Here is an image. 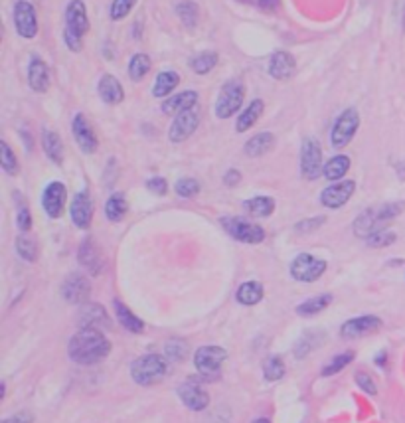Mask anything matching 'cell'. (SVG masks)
<instances>
[{"label":"cell","instance_id":"1","mask_svg":"<svg viewBox=\"0 0 405 423\" xmlns=\"http://www.w3.org/2000/svg\"><path fill=\"white\" fill-rule=\"evenodd\" d=\"M109 352H111V343L99 329H80L71 336L70 346H68L70 358L81 366H91L101 362Z\"/></svg>","mask_w":405,"mask_h":423},{"label":"cell","instance_id":"2","mask_svg":"<svg viewBox=\"0 0 405 423\" xmlns=\"http://www.w3.org/2000/svg\"><path fill=\"white\" fill-rule=\"evenodd\" d=\"M405 210V202H388L382 206L370 208L366 212H362L356 222H354V234L358 238H370L371 234L383 229L388 222H392Z\"/></svg>","mask_w":405,"mask_h":423},{"label":"cell","instance_id":"3","mask_svg":"<svg viewBox=\"0 0 405 423\" xmlns=\"http://www.w3.org/2000/svg\"><path fill=\"white\" fill-rule=\"evenodd\" d=\"M166 360L159 354H147L131 364V376L139 386H154L166 376Z\"/></svg>","mask_w":405,"mask_h":423},{"label":"cell","instance_id":"4","mask_svg":"<svg viewBox=\"0 0 405 423\" xmlns=\"http://www.w3.org/2000/svg\"><path fill=\"white\" fill-rule=\"evenodd\" d=\"M243 99H245V85L240 80L228 81L221 87L220 97L216 101V115L218 119H230L242 109Z\"/></svg>","mask_w":405,"mask_h":423},{"label":"cell","instance_id":"5","mask_svg":"<svg viewBox=\"0 0 405 423\" xmlns=\"http://www.w3.org/2000/svg\"><path fill=\"white\" fill-rule=\"evenodd\" d=\"M223 229L232 236L233 240L242 241V243H261V241L265 240V229L261 228V226H257L253 222H247V220H243V217H221L220 220Z\"/></svg>","mask_w":405,"mask_h":423},{"label":"cell","instance_id":"6","mask_svg":"<svg viewBox=\"0 0 405 423\" xmlns=\"http://www.w3.org/2000/svg\"><path fill=\"white\" fill-rule=\"evenodd\" d=\"M326 271V261L318 259L311 253H301L293 259L290 264V275L295 281L301 283H314L316 279H321Z\"/></svg>","mask_w":405,"mask_h":423},{"label":"cell","instance_id":"7","mask_svg":"<svg viewBox=\"0 0 405 423\" xmlns=\"http://www.w3.org/2000/svg\"><path fill=\"white\" fill-rule=\"evenodd\" d=\"M360 127V115L356 109H346L342 111L340 117L336 119L334 127H332V133H330V145L334 149H344L348 143L354 138L356 131Z\"/></svg>","mask_w":405,"mask_h":423},{"label":"cell","instance_id":"8","mask_svg":"<svg viewBox=\"0 0 405 423\" xmlns=\"http://www.w3.org/2000/svg\"><path fill=\"white\" fill-rule=\"evenodd\" d=\"M323 149L316 138L307 137L301 149V174L307 180H316L323 174Z\"/></svg>","mask_w":405,"mask_h":423},{"label":"cell","instance_id":"9","mask_svg":"<svg viewBox=\"0 0 405 423\" xmlns=\"http://www.w3.org/2000/svg\"><path fill=\"white\" fill-rule=\"evenodd\" d=\"M226 360H228V352L221 346H202L194 354V366L200 374L209 376V374H216Z\"/></svg>","mask_w":405,"mask_h":423},{"label":"cell","instance_id":"10","mask_svg":"<svg viewBox=\"0 0 405 423\" xmlns=\"http://www.w3.org/2000/svg\"><path fill=\"white\" fill-rule=\"evenodd\" d=\"M198 125H200V111H198V107L186 109V111L174 117L170 131H168V137H170L172 143H184L186 138L194 135Z\"/></svg>","mask_w":405,"mask_h":423},{"label":"cell","instance_id":"11","mask_svg":"<svg viewBox=\"0 0 405 423\" xmlns=\"http://www.w3.org/2000/svg\"><path fill=\"white\" fill-rule=\"evenodd\" d=\"M14 26L16 32L30 40L38 34V16H36V8L28 2V0H18L14 4Z\"/></svg>","mask_w":405,"mask_h":423},{"label":"cell","instance_id":"12","mask_svg":"<svg viewBox=\"0 0 405 423\" xmlns=\"http://www.w3.org/2000/svg\"><path fill=\"white\" fill-rule=\"evenodd\" d=\"M89 30V18H87V8L81 0H71L66 8V30L68 34L83 36Z\"/></svg>","mask_w":405,"mask_h":423},{"label":"cell","instance_id":"13","mask_svg":"<svg viewBox=\"0 0 405 423\" xmlns=\"http://www.w3.org/2000/svg\"><path fill=\"white\" fill-rule=\"evenodd\" d=\"M354 190H356L354 180H340V182H334L332 186L324 188L323 194H321V202H323V206L330 208V210H338L352 198Z\"/></svg>","mask_w":405,"mask_h":423},{"label":"cell","instance_id":"14","mask_svg":"<svg viewBox=\"0 0 405 423\" xmlns=\"http://www.w3.org/2000/svg\"><path fill=\"white\" fill-rule=\"evenodd\" d=\"M91 293V285H89V279L81 273H71L64 285H61V295L64 299L71 303V305H81L89 299Z\"/></svg>","mask_w":405,"mask_h":423},{"label":"cell","instance_id":"15","mask_svg":"<svg viewBox=\"0 0 405 423\" xmlns=\"http://www.w3.org/2000/svg\"><path fill=\"white\" fill-rule=\"evenodd\" d=\"M66 198H68V190L61 182H52L47 184L44 194H42V206L44 212L52 220H58L64 214V208H66Z\"/></svg>","mask_w":405,"mask_h":423},{"label":"cell","instance_id":"16","mask_svg":"<svg viewBox=\"0 0 405 423\" xmlns=\"http://www.w3.org/2000/svg\"><path fill=\"white\" fill-rule=\"evenodd\" d=\"M380 329H382V319L374 317V315H366V317H356V319L344 322L340 329V334H342V338H362Z\"/></svg>","mask_w":405,"mask_h":423},{"label":"cell","instance_id":"17","mask_svg":"<svg viewBox=\"0 0 405 423\" xmlns=\"http://www.w3.org/2000/svg\"><path fill=\"white\" fill-rule=\"evenodd\" d=\"M71 131H73V138H75L78 147H80L85 155H91V152L97 150V145H99V143H97V137H95V133H93L89 121L85 119V115L78 113L73 117Z\"/></svg>","mask_w":405,"mask_h":423},{"label":"cell","instance_id":"18","mask_svg":"<svg viewBox=\"0 0 405 423\" xmlns=\"http://www.w3.org/2000/svg\"><path fill=\"white\" fill-rule=\"evenodd\" d=\"M178 398L182 400L188 410L192 412H202L206 410L209 403V396L206 389H202L194 382H186L182 386H178Z\"/></svg>","mask_w":405,"mask_h":423},{"label":"cell","instance_id":"19","mask_svg":"<svg viewBox=\"0 0 405 423\" xmlns=\"http://www.w3.org/2000/svg\"><path fill=\"white\" fill-rule=\"evenodd\" d=\"M70 212L75 228H89L93 220V202L91 198H89V192H85V190H83V192H78L75 198H73V202H71Z\"/></svg>","mask_w":405,"mask_h":423},{"label":"cell","instance_id":"20","mask_svg":"<svg viewBox=\"0 0 405 423\" xmlns=\"http://www.w3.org/2000/svg\"><path fill=\"white\" fill-rule=\"evenodd\" d=\"M78 259H80V264L83 265V267H85L91 275L101 273V269H103L105 265L101 250L97 248V243H95L91 238H85V240L81 241Z\"/></svg>","mask_w":405,"mask_h":423},{"label":"cell","instance_id":"21","mask_svg":"<svg viewBox=\"0 0 405 423\" xmlns=\"http://www.w3.org/2000/svg\"><path fill=\"white\" fill-rule=\"evenodd\" d=\"M297 62L289 52H275L269 62V76L277 81H287L295 76Z\"/></svg>","mask_w":405,"mask_h":423},{"label":"cell","instance_id":"22","mask_svg":"<svg viewBox=\"0 0 405 423\" xmlns=\"http://www.w3.org/2000/svg\"><path fill=\"white\" fill-rule=\"evenodd\" d=\"M28 83L36 93H46L50 87V71L44 59L32 57L30 68H28Z\"/></svg>","mask_w":405,"mask_h":423},{"label":"cell","instance_id":"23","mask_svg":"<svg viewBox=\"0 0 405 423\" xmlns=\"http://www.w3.org/2000/svg\"><path fill=\"white\" fill-rule=\"evenodd\" d=\"M97 92L101 95L105 103L109 105H117L121 103L125 99V92H123V85L119 83L115 76H109L105 73L103 78L99 80V85H97Z\"/></svg>","mask_w":405,"mask_h":423},{"label":"cell","instance_id":"24","mask_svg":"<svg viewBox=\"0 0 405 423\" xmlns=\"http://www.w3.org/2000/svg\"><path fill=\"white\" fill-rule=\"evenodd\" d=\"M198 103V93L196 92H182L170 95L164 103H162V111L166 115H178L186 111V109H192Z\"/></svg>","mask_w":405,"mask_h":423},{"label":"cell","instance_id":"25","mask_svg":"<svg viewBox=\"0 0 405 423\" xmlns=\"http://www.w3.org/2000/svg\"><path fill=\"white\" fill-rule=\"evenodd\" d=\"M42 147L44 152L47 155V159L52 160L54 164H61L64 162V145H61V138L56 131L52 129H44L42 131Z\"/></svg>","mask_w":405,"mask_h":423},{"label":"cell","instance_id":"26","mask_svg":"<svg viewBox=\"0 0 405 423\" xmlns=\"http://www.w3.org/2000/svg\"><path fill=\"white\" fill-rule=\"evenodd\" d=\"M113 309H115L117 320H119V322H121V327H125L128 332L140 334V332L145 331V322H142L137 315H133V310L128 309L127 305H123L119 299L113 301Z\"/></svg>","mask_w":405,"mask_h":423},{"label":"cell","instance_id":"27","mask_svg":"<svg viewBox=\"0 0 405 423\" xmlns=\"http://www.w3.org/2000/svg\"><path fill=\"white\" fill-rule=\"evenodd\" d=\"M273 147H275V137H273V133H259V135H255L253 138H249V141L245 143L243 150H245L247 157L257 159V157L267 155Z\"/></svg>","mask_w":405,"mask_h":423},{"label":"cell","instance_id":"28","mask_svg":"<svg viewBox=\"0 0 405 423\" xmlns=\"http://www.w3.org/2000/svg\"><path fill=\"white\" fill-rule=\"evenodd\" d=\"M80 324L81 329H99V327L109 324V317L101 305H87L81 310Z\"/></svg>","mask_w":405,"mask_h":423},{"label":"cell","instance_id":"29","mask_svg":"<svg viewBox=\"0 0 405 423\" xmlns=\"http://www.w3.org/2000/svg\"><path fill=\"white\" fill-rule=\"evenodd\" d=\"M263 109H265V103L261 101V99H255L249 103V107L243 111L240 117H237V123H235V131L237 133H245V131H249L251 127L259 121V117L263 115Z\"/></svg>","mask_w":405,"mask_h":423},{"label":"cell","instance_id":"30","mask_svg":"<svg viewBox=\"0 0 405 423\" xmlns=\"http://www.w3.org/2000/svg\"><path fill=\"white\" fill-rule=\"evenodd\" d=\"M245 210L255 217H269L275 212V200L271 196H255L245 200Z\"/></svg>","mask_w":405,"mask_h":423},{"label":"cell","instance_id":"31","mask_svg":"<svg viewBox=\"0 0 405 423\" xmlns=\"http://www.w3.org/2000/svg\"><path fill=\"white\" fill-rule=\"evenodd\" d=\"M348 171H350V157H346V155H338V157H332V159L324 164L323 174L330 182H336V180L344 178Z\"/></svg>","mask_w":405,"mask_h":423},{"label":"cell","instance_id":"32","mask_svg":"<svg viewBox=\"0 0 405 423\" xmlns=\"http://www.w3.org/2000/svg\"><path fill=\"white\" fill-rule=\"evenodd\" d=\"M235 299L245 305V307H251V305H257L261 299H263V285L259 281H247L243 283L237 293H235Z\"/></svg>","mask_w":405,"mask_h":423},{"label":"cell","instance_id":"33","mask_svg":"<svg viewBox=\"0 0 405 423\" xmlns=\"http://www.w3.org/2000/svg\"><path fill=\"white\" fill-rule=\"evenodd\" d=\"M178 83H180V76L176 71H162L152 85V95L154 97H166L178 87Z\"/></svg>","mask_w":405,"mask_h":423},{"label":"cell","instance_id":"34","mask_svg":"<svg viewBox=\"0 0 405 423\" xmlns=\"http://www.w3.org/2000/svg\"><path fill=\"white\" fill-rule=\"evenodd\" d=\"M332 305V295H328V293H323V295H316V297L309 299V301H304L302 305L297 307V313L301 315V317H314V315H318V313H323L326 307H330Z\"/></svg>","mask_w":405,"mask_h":423},{"label":"cell","instance_id":"35","mask_svg":"<svg viewBox=\"0 0 405 423\" xmlns=\"http://www.w3.org/2000/svg\"><path fill=\"white\" fill-rule=\"evenodd\" d=\"M176 14H178V18L182 20L186 28H190V30H194L198 26V20H200V8H198V4L194 0H182V2H178V6H176Z\"/></svg>","mask_w":405,"mask_h":423},{"label":"cell","instance_id":"36","mask_svg":"<svg viewBox=\"0 0 405 423\" xmlns=\"http://www.w3.org/2000/svg\"><path fill=\"white\" fill-rule=\"evenodd\" d=\"M127 214V200H125V194L121 192H115V194L109 196L107 204H105V216L111 222H121L123 216Z\"/></svg>","mask_w":405,"mask_h":423},{"label":"cell","instance_id":"37","mask_svg":"<svg viewBox=\"0 0 405 423\" xmlns=\"http://www.w3.org/2000/svg\"><path fill=\"white\" fill-rule=\"evenodd\" d=\"M152 68L151 57L147 54H135L128 62V76L133 81H140Z\"/></svg>","mask_w":405,"mask_h":423},{"label":"cell","instance_id":"38","mask_svg":"<svg viewBox=\"0 0 405 423\" xmlns=\"http://www.w3.org/2000/svg\"><path fill=\"white\" fill-rule=\"evenodd\" d=\"M16 252L18 255L22 257L24 261H30V264H34L36 259H38V241L34 238H30V236H20L18 240H16Z\"/></svg>","mask_w":405,"mask_h":423},{"label":"cell","instance_id":"39","mask_svg":"<svg viewBox=\"0 0 405 423\" xmlns=\"http://www.w3.org/2000/svg\"><path fill=\"white\" fill-rule=\"evenodd\" d=\"M218 66V54L216 52H202L192 59V69L198 76H206Z\"/></svg>","mask_w":405,"mask_h":423},{"label":"cell","instance_id":"40","mask_svg":"<svg viewBox=\"0 0 405 423\" xmlns=\"http://www.w3.org/2000/svg\"><path fill=\"white\" fill-rule=\"evenodd\" d=\"M0 164H2V171L6 172V174H18L20 172V166H18V160H16V155L12 152V149L8 147V143L6 141H2L0 143Z\"/></svg>","mask_w":405,"mask_h":423},{"label":"cell","instance_id":"41","mask_svg":"<svg viewBox=\"0 0 405 423\" xmlns=\"http://www.w3.org/2000/svg\"><path fill=\"white\" fill-rule=\"evenodd\" d=\"M318 338H323V332H304L301 336V340L297 343V346H295V356L297 358H304V356L309 354V352H313L314 348L318 346Z\"/></svg>","mask_w":405,"mask_h":423},{"label":"cell","instance_id":"42","mask_svg":"<svg viewBox=\"0 0 405 423\" xmlns=\"http://www.w3.org/2000/svg\"><path fill=\"white\" fill-rule=\"evenodd\" d=\"M263 374H265V380L269 382H277L281 378L285 376V362L281 356H271L267 358L265 364H263Z\"/></svg>","mask_w":405,"mask_h":423},{"label":"cell","instance_id":"43","mask_svg":"<svg viewBox=\"0 0 405 423\" xmlns=\"http://www.w3.org/2000/svg\"><path fill=\"white\" fill-rule=\"evenodd\" d=\"M352 360H354V352H352V350H350V352H342V354L334 356V358L323 368V376L324 378L334 376V374H338L340 370H344Z\"/></svg>","mask_w":405,"mask_h":423},{"label":"cell","instance_id":"44","mask_svg":"<svg viewBox=\"0 0 405 423\" xmlns=\"http://www.w3.org/2000/svg\"><path fill=\"white\" fill-rule=\"evenodd\" d=\"M135 4H137V0H113V4H111V10H109V16H111V20H123V18H127L131 10L135 8Z\"/></svg>","mask_w":405,"mask_h":423},{"label":"cell","instance_id":"45","mask_svg":"<svg viewBox=\"0 0 405 423\" xmlns=\"http://www.w3.org/2000/svg\"><path fill=\"white\" fill-rule=\"evenodd\" d=\"M395 240H397V236H395L394 231H390V229L385 228L376 231V234H371L370 238H366L370 248H388V245L395 243Z\"/></svg>","mask_w":405,"mask_h":423},{"label":"cell","instance_id":"46","mask_svg":"<svg viewBox=\"0 0 405 423\" xmlns=\"http://www.w3.org/2000/svg\"><path fill=\"white\" fill-rule=\"evenodd\" d=\"M200 192V182L196 178H180L176 182V194L182 198H194Z\"/></svg>","mask_w":405,"mask_h":423},{"label":"cell","instance_id":"47","mask_svg":"<svg viewBox=\"0 0 405 423\" xmlns=\"http://www.w3.org/2000/svg\"><path fill=\"white\" fill-rule=\"evenodd\" d=\"M186 352H188V346H186L184 340H170V343H166V348H164L166 358L176 360V362H180L186 356Z\"/></svg>","mask_w":405,"mask_h":423},{"label":"cell","instance_id":"48","mask_svg":"<svg viewBox=\"0 0 405 423\" xmlns=\"http://www.w3.org/2000/svg\"><path fill=\"white\" fill-rule=\"evenodd\" d=\"M16 226L22 234H26L28 229H32V216H30V210L26 206H20L18 214H16Z\"/></svg>","mask_w":405,"mask_h":423},{"label":"cell","instance_id":"49","mask_svg":"<svg viewBox=\"0 0 405 423\" xmlns=\"http://www.w3.org/2000/svg\"><path fill=\"white\" fill-rule=\"evenodd\" d=\"M147 188L151 190L152 194H159V196H164L166 192H168V184H166V180H164L162 176L149 178V180H147Z\"/></svg>","mask_w":405,"mask_h":423},{"label":"cell","instance_id":"50","mask_svg":"<svg viewBox=\"0 0 405 423\" xmlns=\"http://www.w3.org/2000/svg\"><path fill=\"white\" fill-rule=\"evenodd\" d=\"M356 384H358L360 388L364 389V392H368L370 396H374L378 389H376V384H374V380H371L368 374H362V372H358L356 374Z\"/></svg>","mask_w":405,"mask_h":423},{"label":"cell","instance_id":"51","mask_svg":"<svg viewBox=\"0 0 405 423\" xmlns=\"http://www.w3.org/2000/svg\"><path fill=\"white\" fill-rule=\"evenodd\" d=\"M324 224V217H311V220H302V222H299L297 226H295V229L297 231H313L314 228H318V226H323Z\"/></svg>","mask_w":405,"mask_h":423},{"label":"cell","instance_id":"52","mask_svg":"<svg viewBox=\"0 0 405 423\" xmlns=\"http://www.w3.org/2000/svg\"><path fill=\"white\" fill-rule=\"evenodd\" d=\"M2 423H34V417L28 412H20L12 415V417H6Z\"/></svg>","mask_w":405,"mask_h":423},{"label":"cell","instance_id":"53","mask_svg":"<svg viewBox=\"0 0 405 423\" xmlns=\"http://www.w3.org/2000/svg\"><path fill=\"white\" fill-rule=\"evenodd\" d=\"M223 182L228 184V186H235V184L242 182V174L240 171H228L226 172V176H223Z\"/></svg>","mask_w":405,"mask_h":423},{"label":"cell","instance_id":"54","mask_svg":"<svg viewBox=\"0 0 405 423\" xmlns=\"http://www.w3.org/2000/svg\"><path fill=\"white\" fill-rule=\"evenodd\" d=\"M259 6L263 8V10H277L279 6V0H259Z\"/></svg>","mask_w":405,"mask_h":423},{"label":"cell","instance_id":"55","mask_svg":"<svg viewBox=\"0 0 405 423\" xmlns=\"http://www.w3.org/2000/svg\"><path fill=\"white\" fill-rule=\"evenodd\" d=\"M397 172H399V178L405 180V162H399V164H397Z\"/></svg>","mask_w":405,"mask_h":423},{"label":"cell","instance_id":"56","mask_svg":"<svg viewBox=\"0 0 405 423\" xmlns=\"http://www.w3.org/2000/svg\"><path fill=\"white\" fill-rule=\"evenodd\" d=\"M253 423H271V422H269V420H265V417H261V420H257V422H253Z\"/></svg>","mask_w":405,"mask_h":423},{"label":"cell","instance_id":"57","mask_svg":"<svg viewBox=\"0 0 405 423\" xmlns=\"http://www.w3.org/2000/svg\"><path fill=\"white\" fill-rule=\"evenodd\" d=\"M404 28H405V8H404Z\"/></svg>","mask_w":405,"mask_h":423}]
</instances>
